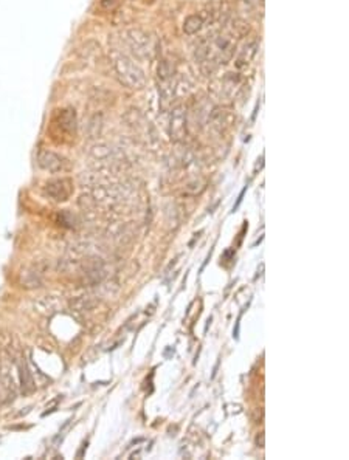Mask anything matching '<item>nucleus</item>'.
Segmentation results:
<instances>
[{
  "mask_svg": "<svg viewBox=\"0 0 349 460\" xmlns=\"http://www.w3.org/2000/svg\"><path fill=\"white\" fill-rule=\"evenodd\" d=\"M38 163L42 169L48 172H63L67 169V161L61 155H58L52 150H41L38 155Z\"/></svg>",
  "mask_w": 349,
  "mask_h": 460,
  "instance_id": "obj_4",
  "label": "nucleus"
},
{
  "mask_svg": "<svg viewBox=\"0 0 349 460\" xmlns=\"http://www.w3.org/2000/svg\"><path fill=\"white\" fill-rule=\"evenodd\" d=\"M47 196L56 202L69 200L74 194V181L70 179H55L45 185Z\"/></svg>",
  "mask_w": 349,
  "mask_h": 460,
  "instance_id": "obj_3",
  "label": "nucleus"
},
{
  "mask_svg": "<svg viewBox=\"0 0 349 460\" xmlns=\"http://www.w3.org/2000/svg\"><path fill=\"white\" fill-rule=\"evenodd\" d=\"M202 25V19H201V16H190L188 19L185 21V32L188 33V34H194L199 28H201Z\"/></svg>",
  "mask_w": 349,
  "mask_h": 460,
  "instance_id": "obj_7",
  "label": "nucleus"
},
{
  "mask_svg": "<svg viewBox=\"0 0 349 460\" xmlns=\"http://www.w3.org/2000/svg\"><path fill=\"white\" fill-rule=\"evenodd\" d=\"M244 194H245V189H244L243 192H240V196H239V198H238V202H236V203H234V207H233V211H236V209L239 208V205H240V202H243V198H244Z\"/></svg>",
  "mask_w": 349,
  "mask_h": 460,
  "instance_id": "obj_8",
  "label": "nucleus"
},
{
  "mask_svg": "<svg viewBox=\"0 0 349 460\" xmlns=\"http://www.w3.org/2000/svg\"><path fill=\"white\" fill-rule=\"evenodd\" d=\"M185 124H186V115H185L183 107L177 106L171 113V126H170L171 135H174L176 140H180V138L183 137L185 129H186Z\"/></svg>",
  "mask_w": 349,
  "mask_h": 460,
  "instance_id": "obj_5",
  "label": "nucleus"
},
{
  "mask_svg": "<svg viewBox=\"0 0 349 460\" xmlns=\"http://www.w3.org/2000/svg\"><path fill=\"white\" fill-rule=\"evenodd\" d=\"M126 41H128L129 48L135 53L137 58L146 59L153 56L154 45L151 38L146 33L140 32V30H131L128 36H126Z\"/></svg>",
  "mask_w": 349,
  "mask_h": 460,
  "instance_id": "obj_2",
  "label": "nucleus"
},
{
  "mask_svg": "<svg viewBox=\"0 0 349 460\" xmlns=\"http://www.w3.org/2000/svg\"><path fill=\"white\" fill-rule=\"evenodd\" d=\"M19 375H21V383H22L23 392H33L34 391V383H33L32 373H30L28 367L25 365L19 366Z\"/></svg>",
  "mask_w": 349,
  "mask_h": 460,
  "instance_id": "obj_6",
  "label": "nucleus"
},
{
  "mask_svg": "<svg viewBox=\"0 0 349 460\" xmlns=\"http://www.w3.org/2000/svg\"><path fill=\"white\" fill-rule=\"evenodd\" d=\"M113 69L117 71L118 80L129 89H142L146 86V76L140 65L135 64L128 54L117 53L113 54Z\"/></svg>",
  "mask_w": 349,
  "mask_h": 460,
  "instance_id": "obj_1",
  "label": "nucleus"
}]
</instances>
